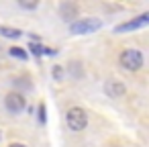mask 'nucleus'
I'll list each match as a JSON object with an SVG mask.
<instances>
[{"instance_id":"nucleus-1","label":"nucleus","mask_w":149,"mask_h":147,"mask_svg":"<svg viewBox=\"0 0 149 147\" xmlns=\"http://www.w3.org/2000/svg\"><path fill=\"white\" fill-rule=\"evenodd\" d=\"M65 121H68V127H70L72 131H84V129H86V125H88V114H86L82 108L74 106V108H70V110H68Z\"/></svg>"},{"instance_id":"nucleus-2","label":"nucleus","mask_w":149,"mask_h":147,"mask_svg":"<svg viewBox=\"0 0 149 147\" xmlns=\"http://www.w3.org/2000/svg\"><path fill=\"white\" fill-rule=\"evenodd\" d=\"M120 65H123L125 70H131V72L139 70V68L143 65V55H141V51H139V49H125V51L120 53Z\"/></svg>"},{"instance_id":"nucleus-3","label":"nucleus","mask_w":149,"mask_h":147,"mask_svg":"<svg viewBox=\"0 0 149 147\" xmlns=\"http://www.w3.org/2000/svg\"><path fill=\"white\" fill-rule=\"evenodd\" d=\"M100 27H102L100 21H96V19H86V21L74 23V25H72V33H76V35H86V33H92V31H96V29H100Z\"/></svg>"},{"instance_id":"nucleus-4","label":"nucleus","mask_w":149,"mask_h":147,"mask_svg":"<svg viewBox=\"0 0 149 147\" xmlns=\"http://www.w3.org/2000/svg\"><path fill=\"white\" fill-rule=\"evenodd\" d=\"M6 108L10 110V112H21L25 106H27V102H25V98H23V94H17V92H10L8 96H6Z\"/></svg>"},{"instance_id":"nucleus-5","label":"nucleus","mask_w":149,"mask_h":147,"mask_svg":"<svg viewBox=\"0 0 149 147\" xmlns=\"http://www.w3.org/2000/svg\"><path fill=\"white\" fill-rule=\"evenodd\" d=\"M147 23H149V15H141V17H139V19H135V21H127V23L118 25V27H116V33H123V31H133V29L145 27Z\"/></svg>"},{"instance_id":"nucleus-6","label":"nucleus","mask_w":149,"mask_h":147,"mask_svg":"<svg viewBox=\"0 0 149 147\" xmlns=\"http://www.w3.org/2000/svg\"><path fill=\"white\" fill-rule=\"evenodd\" d=\"M106 94H108V96H112V98L123 96V94H125V86H123L120 82L110 80V82H106Z\"/></svg>"},{"instance_id":"nucleus-7","label":"nucleus","mask_w":149,"mask_h":147,"mask_svg":"<svg viewBox=\"0 0 149 147\" xmlns=\"http://www.w3.org/2000/svg\"><path fill=\"white\" fill-rule=\"evenodd\" d=\"M0 35L2 37H8V39H19L23 33L19 29H13V27H0Z\"/></svg>"},{"instance_id":"nucleus-8","label":"nucleus","mask_w":149,"mask_h":147,"mask_svg":"<svg viewBox=\"0 0 149 147\" xmlns=\"http://www.w3.org/2000/svg\"><path fill=\"white\" fill-rule=\"evenodd\" d=\"M8 53H10L13 57H19V59H27V53H25V49H21V47H10V49H8Z\"/></svg>"},{"instance_id":"nucleus-9","label":"nucleus","mask_w":149,"mask_h":147,"mask_svg":"<svg viewBox=\"0 0 149 147\" xmlns=\"http://www.w3.org/2000/svg\"><path fill=\"white\" fill-rule=\"evenodd\" d=\"M61 15H63V19L68 21V15H76V8H74L72 4H63V6H61Z\"/></svg>"},{"instance_id":"nucleus-10","label":"nucleus","mask_w":149,"mask_h":147,"mask_svg":"<svg viewBox=\"0 0 149 147\" xmlns=\"http://www.w3.org/2000/svg\"><path fill=\"white\" fill-rule=\"evenodd\" d=\"M23 8H37V2H19Z\"/></svg>"},{"instance_id":"nucleus-11","label":"nucleus","mask_w":149,"mask_h":147,"mask_svg":"<svg viewBox=\"0 0 149 147\" xmlns=\"http://www.w3.org/2000/svg\"><path fill=\"white\" fill-rule=\"evenodd\" d=\"M39 118H41V123H45V106L43 104L39 106Z\"/></svg>"},{"instance_id":"nucleus-12","label":"nucleus","mask_w":149,"mask_h":147,"mask_svg":"<svg viewBox=\"0 0 149 147\" xmlns=\"http://www.w3.org/2000/svg\"><path fill=\"white\" fill-rule=\"evenodd\" d=\"M10 147H27V145H23V143H13Z\"/></svg>"}]
</instances>
